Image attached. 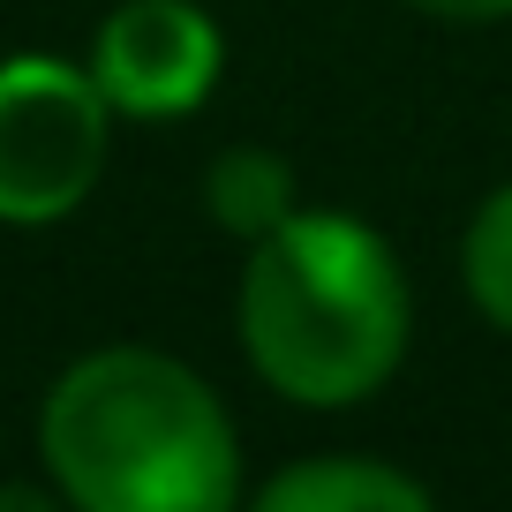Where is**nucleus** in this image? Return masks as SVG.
Here are the masks:
<instances>
[{
  "label": "nucleus",
  "mask_w": 512,
  "mask_h": 512,
  "mask_svg": "<svg viewBox=\"0 0 512 512\" xmlns=\"http://www.w3.org/2000/svg\"><path fill=\"white\" fill-rule=\"evenodd\" d=\"M53 490L83 512H226L241 445L189 362L151 347H98L61 369L38 415Z\"/></svg>",
  "instance_id": "f257e3e1"
},
{
  "label": "nucleus",
  "mask_w": 512,
  "mask_h": 512,
  "mask_svg": "<svg viewBox=\"0 0 512 512\" xmlns=\"http://www.w3.org/2000/svg\"><path fill=\"white\" fill-rule=\"evenodd\" d=\"M241 347L294 407H354L384 392L407 354V279L392 241L347 211H287L249 241Z\"/></svg>",
  "instance_id": "f03ea898"
},
{
  "label": "nucleus",
  "mask_w": 512,
  "mask_h": 512,
  "mask_svg": "<svg viewBox=\"0 0 512 512\" xmlns=\"http://www.w3.org/2000/svg\"><path fill=\"white\" fill-rule=\"evenodd\" d=\"M113 106L91 68L53 53L0 61V226H61L98 189Z\"/></svg>",
  "instance_id": "7ed1b4c3"
},
{
  "label": "nucleus",
  "mask_w": 512,
  "mask_h": 512,
  "mask_svg": "<svg viewBox=\"0 0 512 512\" xmlns=\"http://www.w3.org/2000/svg\"><path fill=\"white\" fill-rule=\"evenodd\" d=\"M219 23L196 0H121L98 23L91 76L121 121H181L219 83Z\"/></svg>",
  "instance_id": "20e7f679"
},
{
  "label": "nucleus",
  "mask_w": 512,
  "mask_h": 512,
  "mask_svg": "<svg viewBox=\"0 0 512 512\" xmlns=\"http://www.w3.org/2000/svg\"><path fill=\"white\" fill-rule=\"evenodd\" d=\"M272 512H430V490L384 460H302L264 482Z\"/></svg>",
  "instance_id": "39448f33"
},
{
  "label": "nucleus",
  "mask_w": 512,
  "mask_h": 512,
  "mask_svg": "<svg viewBox=\"0 0 512 512\" xmlns=\"http://www.w3.org/2000/svg\"><path fill=\"white\" fill-rule=\"evenodd\" d=\"M204 211L234 241H264L287 211H302L294 204V166L279 159V151H264V144L219 151V159L204 166Z\"/></svg>",
  "instance_id": "423d86ee"
},
{
  "label": "nucleus",
  "mask_w": 512,
  "mask_h": 512,
  "mask_svg": "<svg viewBox=\"0 0 512 512\" xmlns=\"http://www.w3.org/2000/svg\"><path fill=\"white\" fill-rule=\"evenodd\" d=\"M460 272L475 309L512 339V181L497 196H482V211L467 219V249H460Z\"/></svg>",
  "instance_id": "0eeeda50"
},
{
  "label": "nucleus",
  "mask_w": 512,
  "mask_h": 512,
  "mask_svg": "<svg viewBox=\"0 0 512 512\" xmlns=\"http://www.w3.org/2000/svg\"><path fill=\"white\" fill-rule=\"evenodd\" d=\"M422 16H445V23H497L512 16V0H415Z\"/></svg>",
  "instance_id": "6e6552de"
}]
</instances>
